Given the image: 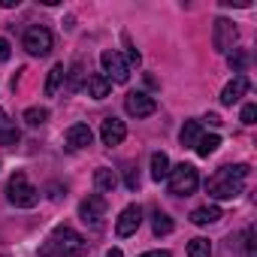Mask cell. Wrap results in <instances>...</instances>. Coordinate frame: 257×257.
<instances>
[{
    "mask_svg": "<svg viewBox=\"0 0 257 257\" xmlns=\"http://www.w3.org/2000/svg\"><path fill=\"white\" fill-rule=\"evenodd\" d=\"M245 179H248V164H227L215 176H209L206 191L215 200H236L245 191Z\"/></svg>",
    "mask_w": 257,
    "mask_h": 257,
    "instance_id": "6da1fadb",
    "label": "cell"
},
{
    "mask_svg": "<svg viewBox=\"0 0 257 257\" xmlns=\"http://www.w3.org/2000/svg\"><path fill=\"white\" fill-rule=\"evenodd\" d=\"M88 251V242L73 230V227H58L46 239L40 257H82Z\"/></svg>",
    "mask_w": 257,
    "mask_h": 257,
    "instance_id": "7a4b0ae2",
    "label": "cell"
},
{
    "mask_svg": "<svg viewBox=\"0 0 257 257\" xmlns=\"http://www.w3.org/2000/svg\"><path fill=\"white\" fill-rule=\"evenodd\" d=\"M7 200H10L16 209H34V206L40 203V188H34V185L28 182V176L19 170V173H13L10 182H7Z\"/></svg>",
    "mask_w": 257,
    "mask_h": 257,
    "instance_id": "3957f363",
    "label": "cell"
},
{
    "mask_svg": "<svg viewBox=\"0 0 257 257\" xmlns=\"http://www.w3.org/2000/svg\"><path fill=\"white\" fill-rule=\"evenodd\" d=\"M167 179H170V194H176V197H191V194L197 191V185H200L197 167H191V164L173 167Z\"/></svg>",
    "mask_w": 257,
    "mask_h": 257,
    "instance_id": "277c9868",
    "label": "cell"
},
{
    "mask_svg": "<svg viewBox=\"0 0 257 257\" xmlns=\"http://www.w3.org/2000/svg\"><path fill=\"white\" fill-rule=\"evenodd\" d=\"M22 46H25L28 55L46 58V55L52 52V31H49L46 25H31V28L25 31V37H22Z\"/></svg>",
    "mask_w": 257,
    "mask_h": 257,
    "instance_id": "5b68a950",
    "label": "cell"
},
{
    "mask_svg": "<svg viewBox=\"0 0 257 257\" xmlns=\"http://www.w3.org/2000/svg\"><path fill=\"white\" fill-rule=\"evenodd\" d=\"M100 64H103V76L109 82H115V85H124L127 79H131V64H127L121 58V52H115V49H106L100 55Z\"/></svg>",
    "mask_w": 257,
    "mask_h": 257,
    "instance_id": "8992f818",
    "label": "cell"
},
{
    "mask_svg": "<svg viewBox=\"0 0 257 257\" xmlns=\"http://www.w3.org/2000/svg\"><path fill=\"white\" fill-rule=\"evenodd\" d=\"M236 40H239L236 25H233L230 19H218V22H215V28H212V46H215V52L230 55V52H233V46H236Z\"/></svg>",
    "mask_w": 257,
    "mask_h": 257,
    "instance_id": "52a82bcc",
    "label": "cell"
},
{
    "mask_svg": "<svg viewBox=\"0 0 257 257\" xmlns=\"http://www.w3.org/2000/svg\"><path fill=\"white\" fill-rule=\"evenodd\" d=\"M79 218L88 224V227H103V218H106V200L100 194H88L82 203H79Z\"/></svg>",
    "mask_w": 257,
    "mask_h": 257,
    "instance_id": "ba28073f",
    "label": "cell"
},
{
    "mask_svg": "<svg viewBox=\"0 0 257 257\" xmlns=\"http://www.w3.org/2000/svg\"><path fill=\"white\" fill-rule=\"evenodd\" d=\"M155 109H158L155 97H149L143 91H131L124 97V112L131 118H149V115H155Z\"/></svg>",
    "mask_w": 257,
    "mask_h": 257,
    "instance_id": "9c48e42d",
    "label": "cell"
},
{
    "mask_svg": "<svg viewBox=\"0 0 257 257\" xmlns=\"http://www.w3.org/2000/svg\"><path fill=\"white\" fill-rule=\"evenodd\" d=\"M140 224H143V209L140 206H127L121 215H118V221H115V233L124 239V236H134L137 230H140Z\"/></svg>",
    "mask_w": 257,
    "mask_h": 257,
    "instance_id": "30bf717a",
    "label": "cell"
},
{
    "mask_svg": "<svg viewBox=\"0 0 257 257\" xmlns=\"http://www.w3.org/2000/svg\"><path fill=\"white\" fill-rule=\"evenodd\" d=\"M124 137H127V127H124V121H118V118H103V124H100V140H103V146H121L124 143Z\"/></svg>",
    "mask_w": 257,
    "mask_h": 257,
    "instance_id": "8fae6325",
    "label": "cell"
},
{
    "mask_svg": "<svg viewBox=\"0 0 257 257\" xmlns=\"http://www.w3.org/2000/svg\"><path fill=\"white\" fill-rule=\"evenodd\" d=\"M248 88H251V82H248V76H245V73L233 76V82H227V85H224V91H221V103H224V106L239 103V100L248 94Z\"/></svg>",
    "mask_w": 257,
    "mask_h": 257,
    "instance_id": "7c38bea8",
    "label": "cell"
},
{
    "mask_svg": "<svg viewBox=\"0 0 257 257\" xmlns=\"http://www.w3.org/2000/svg\"><path fill=\"white\" fill-rule=\"evenodd\" d=\"M94 143V131L88 124H73V127H67V146L70 149H88Z\"/></svg>",
    "mask_w": 257,
    "mask_h": 257,
    "instance_id": "4fadbf2b",
    "label": "cell"
},
{
    "mask_svg": "<svg viewBox=\"0 0 257 257\" xmlns=\"http://www.w3.org/2000/svg\"><path fill=\"white\" fill-rule=\"evenodd\" d=\"M85 88H88V97H94V100H106L109 91H112V82H109L103 73H91L88 82H85Z\"/></svg>",
    "mask_w": 257,
    "mask_h": 257,
    "instance_id": "5bb4252c",
    "label": "cell"
},
{
    "mask_svg": "<svg viewBox=\"0 0 257 257\" xmlns=\"http://www.w3.org/2000/svg\"><path fill=\"white\" fill-rule=\"evenodd\" d=\"M94 185H97V191L112 194V191H115V185H118L115 170H109V167H97V170H94Z\"/></svg>",
    "mask_w": 257,
    "mask_h": 257,
    "instance_id": "9a60e30c",
    "label": "cell"
},
{
    "mask_svg": "<svg viewBox=\"0 0 257 257\" xmlns=\"http://www.w3.org/2000/svg\"><path fill=\"white\" fill-rule=\"evenodd\" d=\"M218 218H224L218 206H200V209L191 212V221H194L197 227H209V224H215Z\"/></svg>",
    "mask_w": 257,
    "mask_h": 257,
    "instance_id": "2e32d148",
    "label": "cell"
},
{
    "mask_svg": "<svg viewBox=\"0 0 257 257\" xmlns=\"http://www.w3.org/2000/svg\"><path fill=\"white\" fill-rule=\"evenodd\" d=\"M200 137H203V124H200V121H185V127H182V134H179L182 146H185V149H194Z\"/></svg>",
    "mask_w": 257,
    "mask_h": 257,
    "instance_id": "e0dca14e",
    "label": "cell"
},
{
    "mask_svg": "<svg viewBox=\"0 0 257 257\" xmlns=\"http://www.w3.org/2000/svg\"><path fill=\"white\" fill-rule=\"evenodd\" d=\"M64 79H67V70H64V64H55V67L49 70V79H46V97H55V94L61 91Z\"/></svg>",
    "mask_w": 257,
    "mask_h": 257,
    "instance_id": "ac0fdd59",
    "label": "cell"
},
{
    "mask_svg": "<svg viewBox=\"0 0 257 257\" xmlns=\"http://www.w3.org/2000/svg\"><path fill=\"white\" fill-rule=\"evenodd\" d=\"M218 146H221V137H218V134H203V137L197 140L194 152H197L200 158H209L212 152H218Z\"/></svg>",
    "mask_w": 257,
    "mask_h": 257,
    "instance_id": "d6986e66",
    "label": "cell"
},
{
    "mask_svg": "<svg viewBox=\"0 0 257 257\" xmlns=\"http://www.w3.org/2000/svg\"><path fill=\"white\" fill-rule=\"evenodd\" d=\"M167 176H170V158L164 152H155L152 155V179L155 182H164Z\"/></svg>",
    "mask_w": 257,
    "mask_h": 257,
    "instance_id": "ffe728a7",
    "label": "cell"
},
{
    "mask_svg": "<svg viewBox=\"0 0 257 257\" xmlns=\"http://www.w3.org/2000/svg\"><path fill=\"white\" fill-rule=\"evenodd\" d=\"M152 230H155V236H167V233H173V218H170L167 212H155V218H152Z\"/></svg>",
    "mask_w": 257,
    "mask_h": 257,
    "instance_id": "44dd1931",
    "label": "cell"
},
{
    "mask_svg": "<svg viewBox=\"0 0 257 257\" xmlns=\"http://www.w3.org/2000/svg\"><path fill=\"white\" fill-rule=\"evenodd\" d=\"M188 257H212V242L209 239H191L188 242Z\"/></svg>",
    "mask_w": 257,
    "mask_h": 257,
    "instance_id": "7402d4cb",
    "label": "cell"
},
{
    "mask_svg": "<svg viewBox=\"0 0 257 257\" xmlns=\"http://www.w3.org/2000/svg\"><path fill=\"white\" fill-rule=\"evenodd\" d=\"M49 121V109H43V106H31L28 112H25V124L28 127H40V124H46Z\"/></svg>",
    "mask_w": 257,
    "mask_h": 257,
    "instance_id": "603a6c76",
    "label": "cell"
},
{
    "mask_svg": "<svg viewBox=\"0 0 257 257\" xmlns=\"http://www.w3.org/2000/svg\"><path fill=\"white\" fill-rule=\"evenodd\" d=\"M82 79H85V70H82V61H76L73 70H70L67 79H64V82H67V91H79V88H82Z\"/></svg>",
    "mask_w": 257,
    "mask_h": 257,
    "instance_id": "cb8c5ba5",
    "label": "cell"
},
{
    "mask_svg": "<svg viewBox=\"0 0 257 257\" xmlns=\"http://www.w3.org/2000/svg\"><path fill=\"white\" fill-rule=\"evenodd\" d=\"M19 143V131L10 124V127H4V131H0V146H16Z\"/></svg>",
    "mask_w": 257,
    "mask_h": 257,
    "instance_id": "d4e9b609",
    "label": "cell"
},
{
    "mask_svg": "<svg viewBox=\"0 0 257 257\" xmlns=\"http://www.w3.org/2000/svg\"><path fill=\"white\" fill-rule=\"evenodd\" d=\"M254 121H257V106L248 103V106L242 109V124H254Z\"/></svg>",
    "mask_w": 257,
    "mask_h": 257,
    "instance_id": "484cf974",
    "label": "cell"
},
{
    "mask_svg": "<svg viewBox=\"0 0 257 257\" xmlns=\"http://www.w3.org/2000/svg\"><path fill=\"white\" fill-rule=\"evenodd\" d=\"M124 185L131 188V191H137V188H140V176H137V170H134V167L127 170V176H124Z\"/></svg>",
    "mask_w": 257,
    "mask_h": 257,
    "instance_id": "4316f807",
    "label": "cell"
},
{
    "mask_svg": "<svg viewBox=\"0 0 257 257\" xmlns=\"http://www.w3.org/2000/svg\"><path fill=\"white\" fill-rule=\"evenodd\" d=\"M124 43H127V61H131V64H140V52L131 46V40H127V34H124Z\"/></svg>",
    "mask_w": 257,
    "mask_h": 257,
    "instance_id": "83f0119b",
    "label": "cell"
},
{
    "mask_svg": "<svg viewBox=\"0 0 257 257\" xmlns=\"http://www.w3.org/2000/svg\"><path fill=\"white\" fill-rule=\"evenodd\" d=\"M245 61H248V58H245V55L239 52L236 58H230V67H236V73H242V67H245Z\"/></svg>",
    "mask_w": 257,
    "mask_h": 257,
    "instance_id": "f1b7e54d",
    "label": "cell"
},
{
    "mask_svg": "<svg viewBox=\"0 0 257 257\" xmlns=\"http://www.w3.org/2000/svg\"><path fill=\"white\" fill-rule=\"evenodd\" d=\"M4 61H10V43L0 37V64H4Z\"/></svg>",
    "mask_w": 257,
    "mask_h": 257,
    "instance_id": "f546056e",
    "label": "cell"
},
{
    "mask_svg": "<svg viewBox=\"0 0 257 257\" xmlns=\"http://www.w3.org/2000/svg\"><path fill=\"white\" fill-rule=\"evenodd\" d=\"M221 4L224 7H242L245 10V7H251V0H221Z\"/></svg>",
    "mask_w": 257,
    "mask_h": 257,
    "instance_id": "4dcf8cb0",
    "label": "cell"
},
{
    "mask_svg": "<svg viewBox=\"0 0 257 257\" xmlns=\"http://www.w3.org/2000/svg\"><path fill=\"white\" fill-rule=\"evenodd\" d=\"M140 257H173L170 251H146V254H140Z\"/></svg>",
    "mask_w": 257,
    "mask_h": 257,
    "instance_id": "1f68e13d",
    "label": "cell"
},
{
    "mask_svg": "<svg viewBox=\"0 0 257 257\" xmlns=\"http://www.w3.org/2000/svg\"><path fill=\"white\" fill-rule=\"evenodd\" d=\"M4 127H10V118H7V112L0 109V131H4Z\"/></svg>",
    "mask_w": 257,
    "mask_h": 257,
    "instance_id": "d6a6232c",
    "label": "cell"
},
{
    "mask_svg": "<svg viewBox=\"0 0 257 257\" xmlns=\"http://www.w3.org/2000/svg\"><path fill=\"white\" fill-rule=\"evenodd\" d=\"M106 257H124V254H121L118 248H109V254H106Z\"/></svg>",
    "mask_w": 257,
    "mask_h": 257,
    "instance_id": "836d02e7",
    "label": "cell"
}]
</instances>
